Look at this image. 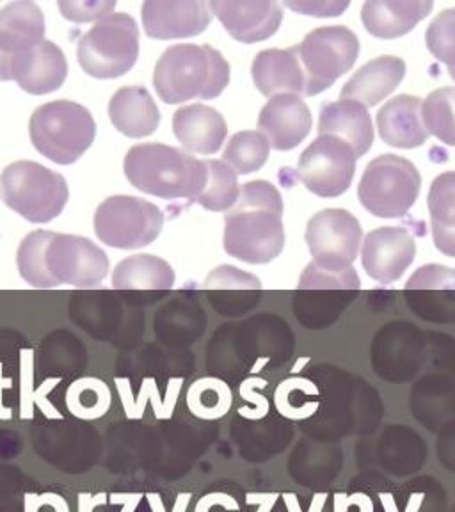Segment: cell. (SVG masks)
<instances>
[{"label":"cell","mask_w":455,"mask_h":512,"mask_svg":"<svg viewBox=\"0 0 455 512\" xmlns=\"http://www.w3.org/2000/svg\"><path fill=\"white\" fill-rule=\"evenodd\" d=\"M16 264L24 281L36 288L96 287L109 272V258L95 242L48 230H36L22 240Z\"/></svg>","instance_id":"1"},{"label":"cell","mask_w":455,"mask_h":512,"mask_svg":"<svg viewBox=\"0 0 455 512\" xmlns=\"http://www.w3.org/2000/svg\"><path fill=\"white\" fill-rule=\"evenodd\" d=\"M139 57V27L127 13H112L96 22L79 41L80 68L95 79H118Z\"/></svg>","instance_id":"7"},{"label":"cell","mask_w":455,"mask_h":512,"mask_svg":"<svg viewBox=\"0 0 455 512\" xmlns=\"http://www.w3.org/2000/svg\"><path fill=\"white\" fill-rule=\"evenodd\" d=\"M420 189L422 176L415 164L386 153L368 164L358 185V198L372 216L397 219L415 205Z\"/></svg>","instance_id":"8"},{"label":"cell","mask_w":455,"mask_h":512,"mask_svg":"<svg viewBox=\"0 0 455 512\" xmlns=\"http://www.w3.org/2000/svg\"><path fill=\"white\" fill-rule=\"evenodd\" d=\"M230 84V64L210 45L169 47L153 72V88L164 104L192 98L214 100Z\"/></svg>","instance_id":"4"},{"label":"cell","mask_w":455,"mask_h":512,"mask_svg":"<svg viewBox=\"0 0 455 512\" xmlns=\"http://www.w3.org/2000/svg\"><path fill=\"white\" fill-rule=\"evenodd\" d=\"M148 502H150V507H152L153 512H166L164 511V505H162V500H160L159 495H148ZM187 502H189V495H182L178 498V502L175 505V511L173 512H184L185 507H187Z\"/></svg>","instance_id":"42"},{"label":"cell","mask_w":455,"mask_h":512,"mask_svg":"<svg viewBox=\"0 0 455 512\" xmlns=\"http://www.w3.org/2000/svg\"><path fill=\"white\" fill-rule=\"evenodd\" d=\"M123 169L137 191L162 200L194 203L207 184V160L168 144H137L128 150Z\"/></svg>","instance_id":"3"},{"label":"cell","mask_w":455,"mask_h":512,"mask_svg":"<svg viewBox=\"0 0 455 512\" xmlns=\"http://www.w3.org/2000/svg\"><path fill=\"white\" fill-rule=\"evenodd\" d=\"M312 130V112L301 96H272L258 116V132L278 152L294 150Z\"/></svg>","instance_id":"17"},{"label":"cell","mask_w":455,"mask_h":512,"mask_svg":"<svg viewBox=\"0 0 455 512\" xmlns=\"http://www.w3.org/2000/svg\"><path fill=\"white\" fill-rule=\"evenodd\" d=\"M292 48L303 70L304 96L319 95L331 88L360 56L358 36L344 25L319 27Z\"/></svg>","instance_id":"9"},{"label":"cell","mask_w":455,"mask_h":512,"mask_svg":"<svg viewBox=\"0 0 455 512\" xmlns=\"http://www.w3.org/2000/svg\"><path fill=\"white\" fill-rule=\"evenodd\" d=\"M406 77V63L395 56L376 57L361 66L342 88L340 100H352L365 107H376L392 95Z\"/></svg>","instance_id":"23"},{"label":"cell","mask_w":455,"mask_h":512,"mask_svg":"<svg viewBox=\"0 0 455 512\" xmlns=\"http://www.w3.org/2000/svg\"><path fill=\"white\" fill-rule=\"evenodd\" d=\"M251 75L256 89L269 98L281 93L304 96L303 70L292 47L260 52L251 66Z\"/></svg>","instance_id":"25"},{"label":"cell","mask_w":455,"mask_h":512,"mask_svg":"<svg viewBox=\"0 0 455 512\" xmlns=\"http://www.w3.org/2000/svg\"><path fill=\"white\" fill-rule=\"evenodd\" d=\"M109 502V495L107 493H100V495H91V493H80L79 495V512H93L96 507L105 505Z\"/></svg>","instance_id":"40"},{"label":"cell","mask_w":455,"mask_h":512,"mask_svg":"<svg viewBox=\"0 0 455 512\" xmlns=\"http://www.w3.org/2000/svg\"><path fill=\"white\" fill-rule=\"evenodd\" d=\"M141 13L144 32L153 40L194 38L212 22V11L203 0H148Z\"/></svg>","instance_id":"16"},{"label":"cell","mask_w":455,"mask_h":512,"mask_svg":"<svg viewBox=\"0 0 455 512\" xmlns=\"http://www.w3.org/2000/svg\"><path fill=\"white\" fill-rule=\"evenodd\" d=\"M0 191L11 210L34 224L61 216L70 196L63 175L32 160L9 164L0 176Z\"/></svg>","instance_id":"6"},{"label":"cell","mask_w":455,"mask_h":512,"mask_svg":"<svg viewBox=\"0 0 455 512\" xmlns=\"http://www.w3.org/2000/svg\"><path fill=\"white\" fill-rule=\"evenodd\" d=\"M450 77H452V79H454V82H455V70H450Z\"/></svg>","instance_id":"43"},{"label":"cell","mask_w":455,"mask_h":512,"mask_svg":"<svg viewBox=\"0 0 455 512\" xmlns=\"http://www.w3.org/2000/svg\"><path fill=\"white\" fill-rule=\"evenodd\" d=\"M207 169V184L194 203H200L210 212H228L239 201L237 175L223 160H207Z\"/></svg>","instance_id":"31"},{"label":"cell","mask_w":455,"mask_h":512,"mask_svg":"<svg viewBox=\"0 0 455 512\" xmlns=\"http://www.w3.org/2000/svg\"><path fill=\"white\" fill-rule=\"evenodd\" d=\"M175 285L173 267L159 256H128L112 272V288L130 297L153 301L168 294Z\"/></svg>","instance_id":"18"},{"label":"cell","mask_w":455,"mask_h":512,"mask_svg":"<svg viewBox=\"0 0 455 512\" xmlns=\"http://www.w3.org/2000/svg\"><path fill=\"white\" fill-rule=\"evenodd\" d=\"M224 251L246 264H269L285 248L283 200L271 182L242 185L239 201L224 216Z\"/></svg>","instance_id":"2"},{"label":"cell","mask_w":455,"mask_h":512,"mask_svg":"<svg viewBox=\"0 0 455 512\" xmlns=\"http://www.w3.org/2000/svg\"><path fill=\"white\" fill-rule=\"evenodd\" d=\"M358 157L351 146L333 136H319L299 159L297 178L320 198L342 196L351 187Z\"/></svg>","instance_id":"12"},{"label":"cell","mask_w":455,"mask_h":512,"mask_svg":"<svg viewBox=\"0 0 455 512\" xmlns=\"http://www.w3.org/2000/svg\"><path fill=\"white\" fill-rule=\"evenodd\" d=\"M173 132L185 150L200 155H214L228 136L223 114L203 104L182 107L173 116Z\"/></svg>","instance_id":"22"},{"label":"cell","mask_w":455,"mask_h":512,"mask_svg":"<svg viewBox=\"0 0 455 512\" xmlns=\"http://www.w3.org/2000/svg\"><path fill=\"white\" fill-rule=\"evenodd\" d=\"M429 288L455 290V269H448L438 264L424 265L409 278L406 292L429 290Z\"/></svg>","instance_id":"35"},{"label":"cell","mask_w":455,"mask_h":512,"mask_svg":"<svg viewBox=\"0 0 455 512\" xmlns=\"http://www.w3.org/2000/svg\"><path fill=\"white\" fill-rule=\"evenodd\" d=\"M208 8L240 43L269 40L283 22V4L274 0H214Z\"/></svg>","instance_id":"15"},{"label":"cell","mask_w":455,"mask_h":512,"mask_svg":"<svg viewBox=\"0 0 455 512\" xmlns=\"http://www.w3.org/2000/svg\"><path fill=\"white\" fill-rule=\"evenodd\" d=\"M431 9V0H368L361 9V22L372 36L393 40L413 31Z\"/></svg>","instance_id":"24"},{"label":"cell","mask_w":455,"mask_h":512,"mask_svg":"<svg viewBox=\"0 0 455 512\" xmlns=\"http://www.w3.org/2000/svg\"><path fill=\"white\" fill-rule=\"evenodd\" d=\"M416 244L404 226H383L368 233L363 240L361 264L372 280L393 283L413 264Z\"/></svg>","instance_id":"14"},{"label":"cell","mask_w":455,"mask_h":512,"mask_svg":"<svg viewBox=\"0 0 455 512\" xmlns=\"http://www.w3.org/2000/svg\"><path fill=\"white\" fill-rule=\"evenodd\" d=\"M205 290L212 303H221V308L228 306L235 312V304L249 306L258 301L262 283L249 272L240 271L233 265H221L208 274Z\"/></svg>","instance_id":"29"},{"label":"cell","mask_w":455,"mask_h":512,"mask_svg":"<svg viewBox=\"0 0 455 512\" xmlns=\"http://www.w3.org/2000/svg\"><path fill=\"white\" fill-rule=\"evenodd\" d=\"M422 118L429 136L455 146V88H440L422 102Z\"/></svg>","instance_id":"32"},{"label":"cell","mask_w":455,"mask_h":512,"mask_svg":"<svg viewBox=\"0 0 455 512\" xmlns=\"http://www.w3.org/2000/svg\"><path fill=\"white\" fill-rule=\"evenodd\" d=\"M45 41V16L38 4L18 0L0 9V59L31 52Z\"/></svg>","instance_id":"20"},{"label":"cell","mask_w":455,"mask_h":512,"mask_svg":"<svg viewBox=\"0 0 455 512\" xmlns=\"http://www.w3.org/2000/svg\"><path fill=\"white\" fill-rule=\"evenodd\" d=\"M304 239L313 264L322 269L344 271L352 267L358 256L363 230L351 212L344 208H326L308 221Z\"/></svg>","instance_id":"11"},{"label":"cell","mask_w":455,"mask_h":512,"mask_svg":"<svg viewBox=\"0 0 455 512\" xmlns=\"http://www.w3.org/2000/svg\"><path fill=\"white\" fill-rule=\"evenodd\" d=\"M141 500H143V495H139V493H132V495L114 493V495H109V502H111L112 505H123V511L121 512H136L137 505H139Z\"/></svg>","instance_id":"41"},{"label":"cell","mask_w":455,"mask_h":512,"mask_svg":"<svg viewBox=\"0 0 455 512\" xmlns=\"http://www.w3.org/2000/svg\"><path fill=\"white\" fill-rule=\"evenodd\" d=\"M319 136H333L349 144L360 159L372 148L374 127L365 105L352 100L326 102L320 107Z\"/></svg>","instance_id":"21"},{"label":"cell","mask_w":455,"mask_h":512,"mask_svg":"<svg viewBox=\"0 0 455 512\" xmlns=\"http://www.w3.org/2000/svg\"><path fill=\"white\" fill-rule=\"evenodd\" d=\"M61 13L66 20H72L77 24L84 22H93V20H104L105 16L112 15V11L116 8V2H59L57 4Z\"/></svg>","instance_id":"36"},{"label":"cell","mask_w":455,"mask_h":512,"mask_svg":"<svg viewBox=\"0 0 455 512\" xmlns=\"http://www.w3.org/2000/svg\"><path fill=\"white\" fill-rule=\"evenodd\" d=\"M109 118L118 132L132 139L152 136L160 125L159 107L141 86L116 91L109 102Z\"/></svg>","instance_id":"27"},{"label":"cell","mask_w":455,"mask_h":512,"mask_svg":"<svg viewBox=\"0 0 455 512\" xmlns=\"http://www.w3.org/2000/svg\"><path fill=\"white\" fill-rule=\"evenodd\" d=\"M434 246L455 258V171L434 178L427 196Z\"/></svg>","instance_id":"28"},{"label":"cell","mask_w":455,"mask_h":512,"mask_svg":"<svg viewBox=\"0 0 455 512\" xmlns=\"http://www.w3.org/2000/svg\"><path fill=\"white\" fill-rule=\"evenodd\" d=\"M164 226L157 205L136 196H112L95 212V233L100 242L116 249L150 246Z\"/></svg>","instance_id":"10"},{"label":"cell","mask_w":455,"mask_h":512,"mask_svg":"<svg viewBox=\"0 0 455 512\" xmlns=\"http://www.w3.org/2000/svg\"><path fill=\"white\" fill-rule=\"evenodd\" d=\"M271 146L258 130H244L230 137L223 162L235 175H249L264 168Z\"/></svg>","instance_id":"30"},{"label":"cell","mask_w":455,"mask_h":512,"mask_svg":"<svg viewBox=\"0 0 455 512\" xmlns=\"http://www.w3.org/2000/svg\"><path fill=\"white\" fill-rule=\"evenodd\" d=\"M283 6L299 11L303 15L338 16L344 13L345 8H349V2H285Z\"/></svg>","instance_id":"37"},{"label":"cell","mask_w":455,"mask_h":512,"mask_svg":"<svg viewBox=\"0 0 455 512\" xmlns=\"http://www.w3.org/2000/svg\"><path fill=\"white\" fill-rule=\"evenodd\" d=\"M230 402L228 388L217 379H201L189 390V408L200 418H221L230 408Z\"/></svg>","instance_id":"33"},{"label":"cell","mask_w":455,"mask_h":512,"mask_svg":"<svg viewBox=\"0 0 455 512\" xmlns=\"http://www.w3.org/2000/svg\"><path fill=\"white\" fill-rule=\"evenodd\" d=\"M24 358H22V367H24V399H22V418L24 420H31L32 415V397L36 393H32L31 390V376H32V358L29 360L27 365V358H29V351L22 352Z\"/></svg>","instance_id":"38"},{"label":"cell","mask_w":455,"mask_h":512,"mask_svg":"<svg viewBox=\"0 0 455 512\" xmlns=\"http://www.w3.org/2000/svg\"><path fill=\"white\" fill-rule=\"evenodd\" d=\"M50 500H52V512H70L68 502L64 500L63 496L56 495V493H48ZM38 496L36 493H27L24 496L25 511L36 512L38 509Z\"/></svg>","instance_id":"39"},{"label":"cell","mask_w":455,"mask_h":512,"mask_svg":"<svg viewBox=\"0 0 455 512\" xmlns=\"http://www.w3.org/2000/svg\"><path fill=\"white\" fill-rule=\"evenodd\" d=\"M360 285V276L354 267L331 271L310 262L301 274L296 299H304L315 306L320 304L322 308H331L333 304L345 306L360 292Z\"/></svg>","instance_id":"26"},{"label":"cell","mask_w":455,"mask_h":512,"mask_svg":"<svg viewBox=\"0 0 455 512\" xmlns=\"http://www.w3.org/2000/svg\"><path fill=\"white\" fill-rule=\"evenodd\" d=\"M29 134L34 148L48 160L70 166L88 152L96 137V123L84 105L57 100L32 114Z\"/></svg>","instance_id":"5"},{"label":"cell","mask_w":455,"mask_h":512,"mask_svg":"<svg viewBox=\"0 0 455 512\" xmlns=\"http://www.w3.org/2000/svg\"><path fill=\"white\" fill-rule=\"evenodd\" d=\"M68 77L64 52L52 41H43L31 52L0 59V80H15L29 95H48L61 88Z\"/></svg>","instance_id":"13"},{"label":"cell","mask_w":455,"mask_h":512,"mask_svg":"<svg viewBox=\"0 0 455 512\" xmlns=\"http://www.w3.org/2000/svg\"><path fill=\"white\" fill-rule=\"evenodd\" d=\"M377 132L384 143L393 148H420L429 139L422 118V100L413 95H399L388 100L377 112Z\"/></svg>","instance_id":"19"},{"label":"cell","mask_w":455,"mask_h":512,"mask_svg":"<svg viewBox=\"0 0 455 512\" xmlns=\"http://www.w3.org/2000/svg\"><path fill=\"white\" fill-rule=\"evenodd\" d=\"M425 43L432 56L455 70V8L443 9L425 32Z\"/></svg>","instance_id":"34"}]
</instances>
